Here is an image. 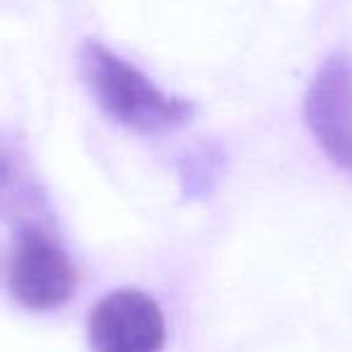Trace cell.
<instances>
[{
  "mask_svg": "<svg viewBox=\"0 0 352 352\" xmlns=\"http://www.w3.org/2000/svg\"><path fill=\"white\" fill-rule=\"evenodd\" d=\"M10 292L27 309H56L78 283L73 261L39 227H25L10 256Z\"/></svg>",
  "mask_w": 352,
  "mask_h": 352,
  "instance_id": "2",
  "label": "cell"
},
{
  "mask_svg": "<svg viewBox=\"0 0 352 352\" xmlns=\"http://www.w3.org/2000/svg\"><path fill=\"white\" fill-rule=\"evenodd\" d=\"M44 212V196L22 152L0 135V217L12 222H32Z\"/></svg>",
  "mask_w": 352,
  "mask_h": 352,
  "instance_id": "5",
  "label": "cell"
},
{
  "mask_svg": "<svg viewBox=\"0 0 352 352\" xmlns=\"http://www.w3.org/2000/svg\"><path fill=\"white\" fill-rule=\"evenodd\" d=\"M82 73L104 111L135 128H169L191 111L186 102L157 89L145 75L99 44L82 49Z\"/></svg>",
  "mask_w": 352,
  "mask_h": 352,
  "instance_id": "1",
  "label": "cell"
},
{
  "mask_svg": "<svg viewBox=\"0 0 352 352\" xmlns=\"http://www.w3.org/2000/svg\"><path fill=\"white\" fill-rule=\"evenodd\" d=\"M94 352H160L164 345V316L152 297L135 289H116L89 316Z\"/></svg>",
  "mask_w": 352,
  "mask_h": 352,
  "instance_id": "3",
  "label": "cell"
},
{
  "mask_svg": "<svg viewBox=\"0 0 352 352\" xmlns=\"http://www.w3.org/2000/svg\"><path fill=\"white\" fill-rule=\"evenodd\" d=\"M307 118L333 162L352 171V60L333 56L307 94Z\"/></svg>",
  "mask_w": 352,
  "mask_h": 352,
  "instance_id": "4",
  "label": "cell"
}]
</instances>
